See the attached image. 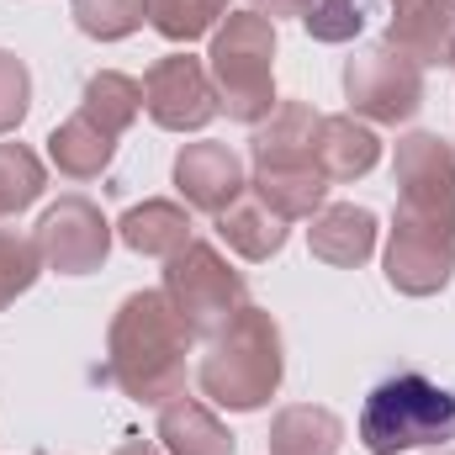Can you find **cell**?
I'll return each instance as SVG.
<instances>
[{"instance_id": "6da1fadb", "label": "cell", "mask_w": 455, "mask_h": 455, "mask_svg": "<svg viewBox=\"0 0 455 455\" xmlns=\"http://www.w3.org/2000/svg\"><path fill=\"white\" fill-rule=\"evenodd\" d=\"M191 323L175 313L164 291H132L122 297L107 329V376L148 408H164L186 387V355H191Z\"/></svg>"}, {"instance_id": "7a4b0ae2", "label": "cell", "mask_w": 455, "mask_h": 455, "mask_svg": "<svg viewBox=\"0 0 455 455\" xmlns=\"http://www.w3.org/2000/svg\"><path fill=\"white\" fill-rule=\"evenodd\" d=\"M281 376H286V349H281V323L243 302L223 329L212 334L207 355H202V392L228 408V413H254L265 408L275 392H281Z\"/></svg>"}, {"instance_id": "3957f363", "label": "cell", "mask_w": 455, "mask_h": 455, "mask_svg": "<svg viewBox=\"0 0 455 455\" xmlns=\"http://www.w3.org/2000/svg\"><path fill=\"white\" fill-rule=\"evenodd\" d=\"M207 75L218 91V112L259 127L275 112V21H265L259 11H228L212 32Z\"/></svg>"}, {"instance_id": "277c9868", "label": "cell", "mask_w": 455, "mask_h": 455, "mask_svg": "<svg viewBox=\"0 0 455 455\" xmlns=\"http://www.w3.org/2000/svg\"><path fill=\"white\" fill-rule=\"evenodd\" d=\"M455 440V392L424 371H397L371 387L360 408V445L371 455L424 451Z\"/></svg>"}, {"instance_id": "5b68a950", "label": "cell", "mask_w": 455, "mask_h": 455, "mask_svg": "<svg viewBox=\"0 0 455 455\" xmlns=\"http://www.w3.org/2000/svg\"><path fill=\"white\" fill-rule=\"evenodd\" d=\"M397 218L403 228H429L455 238V143L440 132H408L392 154Z\"/></svg>"}, {"instance_id": "8992f818", "label": "cell", "mask_w": 455, "mask_h": 455, "mask_svg": "<svg viewBox=\"0 0 455 455\" xmlns=\"http://www.w3.org/2000/svg\"><path fill=\"white\" fill-rule=\"evenodd\" d=\"M170 302H175V313L191 323V334L202 339H212L218 329H223L228 318L249 302L243 291V275L233 270L223 259V249L218 243H207V238H191L186 249H175L170 259H164V286H159Z\"/></svg>"}, {"instance_id": "52a82bcc", "label": "cell", "mask_w": 455, "mask_h": 455, "mask_svg": "<svg viewBox=\"0 0 455 455\" xmlns=\"http://www.w3.org/2000/svg\"><path fill=\"white\" fill-rule=\"evenodd\" d=\"M344 96H349V116L397 127L424 107V69L413 59H403L387 43H371L360 53H349L344 64Z\"/></svg>"}, {"instance_id": "ba28073f", "label": "cell", "mask_w": 455, "mask_h": 455, "mask_svg": "<svg viewBox=\"0 0 455 455\" xmlns=\"http://www.w3.org/2000/svg\"><path fill=\"white\" fill-rule=\"evenodd\" d=\"M32 238H37L43 265L59 270V275H91V270H101L107 254H112V223H107L101 207L85 202V196H59V202L37 218Z\"/></svg>"}, {"instance_id": "9c48e42d", "label": "cell", "mask_w": 455, "mask_h": 455, "mask_svg": "<svg viewBox=\"0 0 455 455\" xmlns=\"http://www.w3.org/2000/svg\"><path fill=\"white\" fill-rule=\"evenodd\" d=\"M143 112L164 132H202L218 116V91L202 59L191 53H164L143 75Z\"/></svg>"}, {"instance_id": "30bf717a", "label": "cell", "mask_w": 455, "mask_h": 455, "mask_svg": "<svg viewBox=\"0 0 455 455\" xmlns=\"http://www.w3.org/2000/svg\"><path fill=\"white\" fill-rule=\"evenodd\" d=\"M455 275V238L429 233V228H403L392 223L387 238V286L403 297H435L445 291Z\"/></svg>"}, {"instance_id": "8fae6325", "label": "cell", "mask_w": 455, "mask_h": 455, "mask_svg": "<svg viewBox=\"0 0 455 455\" xmlns=\"http://www.w3.org/2000/svg\"><path fill=\"white\" fill-rule=\"evenodd\" d=\"M243 164H238V154L228 148V143H186L180 154H175V191L186 196V207H196V212H228L238 196H243Z\"/></svg>"}, {"instance_id": "7c38bea8", "label": "cell", "mask_w": 455, "mask_h": 455, "mask_svg": "<svg viewBox=\"0 0 455 455\" xmlns=\"http://www.w3.org/2000/svg\"><path fill=\"white\" fill-rule=\"evenodd\" d=\"M381 43L397 48L403 59H413L419 69L451 64L455 0H392V21H387V37Z\"/></svg>"}, {"instance_id": "4fadbf2b", "label": "cell", "mask_w": 455, "mask_h": 455, "mask_svg": "<svg viewBox=\"0 0 455 455\" xmlns=\"http://www.w3.org/2000/svg\"><path fill=\"white\" fill-rule=\"evenodd\" d=\"M249 186H254V196H259L275 218H286V223L318 218V212H323V196H329V175L318 170V159H307V164H254Z\"/></svg>"}, {"instance_id": "5bb4252c", "label": "cell", "mask_w": 455, "mask_h": 455, "mask_svg": "<svg viewBox=\"0 0 455 455\" xmlns=\"http://www.w3.org/2000/svg\"><path fill=\"white\" fill-rule=\"evenodd\" d=\"M307 249H313V259L339 265V270L365 265L376 254V212L371 207H355V202L323 207L313 218V228H307Z\"/></svg>"}, {"instance_id": "9a60e30c", "label": "cell", "mask_w": 455, "mask_h": 455, "mask_svg": "<svg viewBox=\"0 0 455 455\" xmlns=\"http://www.w3.org/2000/svg\"><path fill=\"white\" fill-rule=\"evenodd\" d=\"M159 445L164 455H233V435L207 403L175 392L159 408Z\"/></svg>"}, {"instance_id": "2e32d148", "label": "cell", "mask_w": 455, "mask_h": 455, "mask_svg": "<svg viewBox=\"0 0 455 455\" xmlns=\"http://www.w3.org/2000/svg\"><path fill=\"white\" fill-rule=\"evenodd\" d=\"M318 122L307 101H275V112L265 116L249 138V159L254 164H307L313 159V138H318Z\"/></svg>"}, {"instance_id": "e0dca14e", "label": "cell", "mask_w": 455, "mask_h": 455, "mask_svg": "<svg viewBox=\"0 0 455 455\" xmlns=\"http://www.w3.org/2000/svg\"><path fill=\"white\" fill-rule=\"evenodd\" d=\"M313 159L329 180H360L376 170L381 159V138L355 122V116H323L318 122V138H313Z\"/></svg>"}, {"instance_id": "ac0fdd59", "label": "cell", "mask_w": 455, "mask_h": 455, "mask_svg": "<svg viewBox=\"0 0 455 455\" xmlns=\"http://www.w3.org/2000/svg\"><path fill=\"white\" fill-rule=\"evenodd\" d=\"M112 154H116V138L101 122H91L85 112L64 116V122L48 132V159H53L59 175H69V180H96V175H107Z\"/></svg>"}, {"instance_id": "d6986e66", "label": "cell", "mask_w": 455, "mask_h": 455, "mask_svg": "<svg viewBox=\"0 0 455 455\" xmlns=\"http://www.w3.org/2000/svg\"><path fill=\"white\" fill-rule=\"evenodd\" d=\"M116 238L132 249V254H148V259H170L175 249L191 243V212L180 202H138L122 212Z\"/></svg>"}, {"instance_id": "ffe728a7", "label": "cell", "mask_w": 455, "mask_h": 455, "mask_svg": "<svg viewBox=\"0 0 455 455\" xmlns=\"http://www.w3.org/2000/svg\"><path fill=\"white\" fill-rule=\"evenodd\" d=\"M339 445H344V424L329 408L291 403L270 419V455H334Z\"/></svg>"}, {"instance_id": "44dd1931", "label": "cell", "mask_w": 455, "mask_h": 455, "mask_svg": "<svg viewBox=\"0 0 455 455\" xmlns=\"http://www.w3.org/2000/svg\"><path fill=\"white\" fill-rule=\"evenodd\" d=\"M218 233H223V243L233 254H243V259H275L281 249H286V218H275L259 196H238L228 212H218Z\"/></svg>"}, {"instance_id": "7402d4cb", "label": "cell", "mask_w": 455, "mask_h": 455, "mask_svg": "<svg viewBox=\"0 0 455 455\" xmlns=\"http://www.w3.org/2000/svg\"><path fill=\"white\" fill-rule=\"evenodd\" d=\"M80 112L91 116V122H101L112 138H122V132L138 122V112H143V85H138L132 75H122V69H101V75L85 80Z\"/></svg>"}, {"instance_id": "603a6c76", "label": "cell", "mask_w": 455, "mask_h": 455, "mask_svg": "<svg viewBox=\"0 0 455 455\" xmlns=\"http://www.w3.org/2000/svg\"><path fill=\"white\" fill-rule=\"evenodd\" d=\"M48 186V170L43 159L27 148V143H0V218H16L27 212Z\"/></svg>"}, {"instance_id": "cb8c5ba5", "label": "cell", "mask_w": 455, "mask_h": 455, "mask_svg": "<svg viewBox=\"0 0 455 455\" xmlns=\"http://www.w3.org/2000/svg\"><path fill=\"white\" fill-rule=\"evenodd\" d=\"M228 16V0H148V27L170 43H196L207 32H218Z\"/></svg>"}, {"instance_id": "d4e9b609", "label": "cell", "mask_w": 455, "mask_h": 455, "mask_svg": "<svg viewBox=\"0 0 455 455\" xmlns=\"http://www.w3.org/2000/svg\"><path fill=\"white\" fill-rule=\"evenodd\" d=\"M69 16L85 37L96 43H122L148 21V0H69Z\"/></svg>"}, {"instance_id": "484cf974", "label": "cell", "mask_w": 455, "mask_h": 455, "mask_svg": "<svg viewBox=\"0 0 455 455\" xmlns=\"http://www.w3.org/2000/svg\"><path fill=\"white\" fill-rule=\"evenodd\" d=\"M43 270H48V265H43V254H37V238H32V233H16V228H0V313H5L21 291H32Z\"/></svg>"}, {"instance_id": "4316f807", "label": "cell", "mask_w": 455, "mask_h": 455, "mask_svg": "<svg viewBox=\"0 0 455 455\" xmlns=\"http://www.w3.org/2000/svg\"><path fill=\"white\" fill-rule=\"evenodd\" d=\"M371 16V0H307L302 27L313 43H355Z\"/></svg>"}, {"instance_id": "83f0119b", "label": "cell", "mask_w": 455, "mask_h": 455, "mask_svg": "<svg viewBox=\"0 0 455 455\" xmlns=\"http://www.w3.org/2000/svg\"><path fill=\"white\" fill-rule=\"evenodd\" d=\"M27 107H32V75L11 48H0V138L21 127Z\"/></svg>"}, {"instance_id": "f1b7e54d", "label": "cell", "mask_w": 455, "mask_h": 455, "mask_svg": "<svg viewBox=\"0 0 455 455\" xmlns=\"http://www.w3.org/2000/svg\"><path fill=\"white\" fill-rule=\"evenodd\" d=\"M249 11H259L265 21H281V16H302L307 0H249Z\"/></svg>"}, {"instance_id": "f546056e", "label": "cell", "mask_w": 455, "mask_h": 455, "mask_svg": "<svg viewBox=\"0 0 455 455\" xmlns=\"http://www.w3.org/2000/svg\"><path fill=\"white\" fill-rule=\"evenodd\" d=\"M112 455H159V451H154L148 440H127V445H116Z\"/></svg>"}, {"instance_id": "4dcf8cb0", "label": "cell", "mask_w": 455, "mask_h": 455, "mask_svg": "<svg viewBox=\"0 0 455 455\" xmlns=\"http://www.w3.org/2000/svg\"><path fill=\"white\" fill-rule=\"evenodd\" d=\"M429 455H455V451H429Z\"/></svg>"}, {"instance_id": "1f68e13d", "label": "cell", "mask_w": 455, "mask_h": 455, "mask_svg": "<svg viewBox=\"0 0 455 455\" xmlns=\"http://www.w3.org/2000/svg\"><path fill=\"white\" fill-rule=\"evenodd\" d=\"M451 69H455V48H451Z\"/></svg>"}]
</instances>
